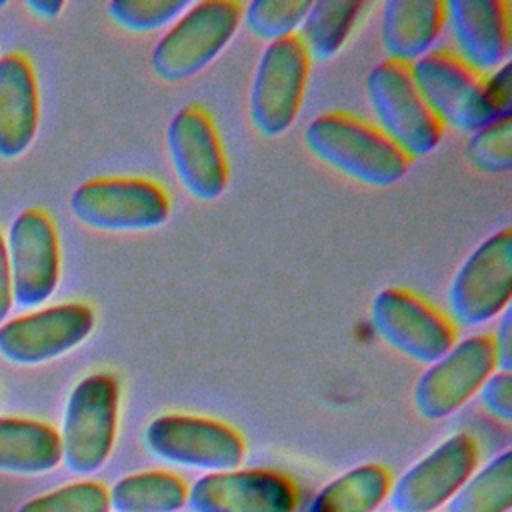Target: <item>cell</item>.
<instances>
[{
    "label": "cell",
    "mask_w": 512,
    "mask_h": 512,
    "mask_svg": "<svg viewBox=\"0 0 512 512\" xmlns=\"http://www.w3.org/2000/svg\"><path fill=\"white\" fill-rule=\"evenodd\" d=\"M6 254L14 304H46L60 282V244L52 218L40 208L22 210L10 224Z\"/></svg>",
    "instance_id": "14"
},
{
    "label": "cell",
    "mask_w": 512,
    "mask_h": 512,
    "mask_svg": "<svg viewBox=\"0 0 512 512\" xmlns=\"http://www.w3.org/2000/svg\"><path fill=\"white\" fill-rule=\"evenodd\" d=\"M366 98L378 130L408 158L432 154L442 140V124L420 96L408 64L378 62L366 76Z\"/></svg>",
    "instance_id": "5"
},
{
    "label": "cell",
    "mask_w": 512,
    "mask_h": 512,
    "mask_svg": "<svg viewBox=\"0 0 512 512\" xmlns=\"http://www.w3.org/2000/svg\"><path fill=\"white\" fill-rule=\"evenodd\" d=\"M94 326L96 314L84 302L44 306L0 324V356L18 366H38L78 348Z\"/></svg>",
    "instance_id": "12"
},
{
    "label": "cell",
    "mask_w": 512,
    "mask_h": 512,
    "mask_svg": "<svg viewBox=\"0 0 512 512\" xmlns=\"http://www.w3.org/2000/svg\"><path fill=\"white\" fill-rule=\"evenodd\" d=\"M412 80L436 116L456 132L472 134L486 126L492 116L484 98V76L464 64L454 52L438 48L410 64Z\"/></svg>",
    "instance_id": "10"
},
{
    "label": "cell",
    "mask_w": 512,
    "mask_h": 512,
    "mask_svg": "<svg viewBox=\"0 0 512 512\" xmlns=\"http://www.w3.org/2000/svg\"><path fill=\"white\" fill-rule=\"evenodd\" d=\"M240 22L242 4L234 0L192 2L154 44L152 72L168 84L200 74L228 48Z\"/></svg>",
    "instance_id": "2"
},
{
    "label": "cell",
    "mask_w": 512,
    "mask_h": 512,
    "mask_svg": "<svg viewBox=\"0 0 512 512\" xmlns=\"http://www.w3.org/2000/svg\"><path fill=\"white\" fill-rule=\"evenodd\" d=\"M390 474L378 464H358L322 486L306 512H374L388 496Z\"/></svg>",
    "instance_id": "22"
},
{
    "label": "cell",
    "mask_w": 512,
    "mask_h": 512,
    "mask_svg": "<svg viewBox=\"0 0 512 512\" xmlns=\"http://www.w3.org/2000/svg\"><path fill=\"white\" fill-rule=\"evenodd\" d=\"M60 460V436L52 426L28 418H0V472L44 474Z\"/></svg>",
    "instance_id": "20"
},
{
    "label": "cell",
    "mask_w": 512,
    "mask_h": 512,
    "mask_svg": "<svg viewBox=\"0 0 512 512\" xmlns=\"http://www.w3.org/2000/svg\"><path fill=\"white\" fill-rule=\"evenodd\" d=\"M148 452L174 466L212 472L236 470L244 460V440L228 424L192 414H162L144 428Z\"/></svg>",
    "instance_id": "8"
},
{
    "label": "cell",
    "mask_w": 512,
    "mask_h": 512,
    "mask_svg": "<svg viewBox=\"0 0 512 512\" xmlns=\"http://www.w3.org/2000/svg\"><path fill=\"white\" fill-rule=\"evenodd\" d=\"M512 298V230L486 236L458 266L448 286L450 320L478 328L496 320Z\"/></svg>",
    "instance_id": "6"
},
{
    "label": "cell",
    "mask_w": 512,
    "mask_h": 512,
    "mask_svg": "<svg viewBox=\"0 0 512 512\" xmlns=\"http://www.w3.org/2000/svg\"><path fill=\"white\" fill-rule=\"evenodd\" d=\"M480 406L500 422H512V374L494 370L476 392Z\"/></svg>",
    "instance_id": "29"
},
{
    "label": "cell",
    "mask_w": 512,
    "mask_h": 512,
    "mask_svg": "<svg viewBox=\"0 0 512 512\" xmlns=\"http://www.w3.org/2000/svg\"><path fill=\"white\" fill-rule=\"evenodd\" d=\"M166 150L182 188L200 202L224 196L230 180L228 160L212 116L198 104L174 112L166 128Z\"/></svg>",
    "instance_id": "11"
},
{
    "label": "cell",
    "mask_w": 512,
    "mask_h": 512,
    "mask_svg": "<svg viewBox=\"0 0 512 512\" xmlns=\"http://www.w3.org/2000/svg\"><path fill=\"white\" fill-rule=\"evenodd\" d=\"M512 506V452L484 464L446 502V512H508Z\"/></svg>",
    "instance_id": "24"
},
{
    "label": "cell",
    "mask_w": 512,
    "mask_h": 512,
    "mask_svg": "<svg viewBox=\"0 0 512 512\" xmlns=\"http://www.w3.org/2000/svg\"><path fill=\"white\" fill-rule=\"evenodd\" d=\"M496 370L492 334H472L428 364L418 378L412 398L426 420H444L460 410Z\"/></svg>",
    "instance_id": "13"
},
{
    "label": "cell",
    "mask_w": 512,
    "mask_h": 512,
    "mask_svg": "<svg viewBox=\"0 0 512 512\" xmlns=\"http://www.w3.org/2000/svg\"><path fill=\"white\" fill-rule=\"evenodd\" d=\"M72 216L100 232H150L170 218L166 190L142 176H102L76 186Z\"/></svg>",
    "instance_id": "4"
},
{
    "label": "cell",
    "mask_w": 512,
    "mask_h": 512,
    "mask_svg": "<svg viewBox=\"0 0 512 512\" xmlns=\"http://www.w3.org/2000/svg\"><path fill=\"white\" fill-rule=\"evenodd\" d=\"M370 322L380 340L422 364H432L456 342L454 322L408 288L380 290L370 304Z\"/></svg>",
    "instance_id": "9"
},
{
    "label": "cell",
    "mask_w": 512,
    "mask_h": 512,
    "mask_svg": "<svg viewBox=\"0 0 512 512\" xmlns=\"http://www.w3.org/2000/svg\"><path fill=\"white\" fill-rule=\"evenodd\" d=\"M120 384L108 372L84 376L70 392L60 430V452L66 468L86 476L100 470L116 440Z\"/></svg>",
    "instance_id": "3"
},
{
    "label": "cell",
    "mask_w": 512,
    "mask_h": 512,
    "mask_svg": "<svg viewBox=\"0 0 512 512\" xmlns=\"http://www.w3.org/2000/svg\"><path fill=\"white\" fill-rule=\"evenodd\" d=\"M310 62L298 36L266 44L248 92V116L258 134L276 138L292 128L304 100Z\"/></svg>",
    "instance_id": "7"
},
{
    "label": "cell",
    "mask_w": 512,
    "mask_h": 512,
    "mask_svg": "<svg viewBox=\"0 0 512 512\" xmlns=\"http://www.w3.org/2000/svg\"><path fill=\"white\" fill-rule=\"evenodd\" d=\"M364 8L366 2L358 0L310 2V8L296 34L310 60L324 62L334 58L344 48Z\"/></svg>",
    "instance_id": "21"
},
{
    "label": "cell",
    "mask_w": 512,
    "mask_h": 512,
    "mask_svg": "<svg viewBox=\"0 0 512 512\" xmlns=\"http://www.w3.org/2000/svg\"><path fill=\"white\" fill-rule=\"evenodd\" d=\"M308 8V0H252L242 6V22L252 36L270 44L296 36Z\"/></svg>",
    "instance_id": "25"
},
{
    "label": "cell",
    "mask_w": 512,
    "mask_h": 512,
    "mask_svg": "<svg viewBox=\"0 0 512 512\" xmlns=\"http://www.w3.org/2000/svg\"><path fill=\"white\" fill-rule=\"evenodd\" d=\"M304 144L322 164L374 188L398 184L410 168V158L390 138L344 110L316 116L304 130Z\"/></svg>",
    "instance_id": "1"
},
{
    "label": "cell",
    "mask_w": 512,
    "mask_h": 512,
    "mask_svg": "<svg viewBox=\"0 0 512 512\" xmlns=\"http://www.w3.org/2000/svg\"><path fill=\"white\" fill-rule=\"evenodd\" d=\"M184 482L164 470L138 472L120 478L108 492L114 512H176L186 504Z\"/></svg>",
    "instance_id": "23"
},
{
    "label": "cell",
    "mask_w": 512,
    "mask_h": 512,
    "mask_svg": "<svg viewBox=\"0 0 512 512\" xmlns=\"http://www.w3.org/2000/svg\"><path fill=\"white\" fill-rule=\"evenodd\" d=\"M446 24L442 0H388L380 16V42L388 60L414 64L434 50Z\"/></svg>",
    "instance_id": "19"
},
{
    "label": "cell",
    "mask_w": 512,
    "mask_h": 512,
    "mask_svg": "<svg viewBox=\"0 0 512 512\" xmlns=\"http://www.w3.org/2000/svg\"><path fill=\"white\" fill-rule=\"evenodd\" d=\"M6 6V0H0V8H4Z\"/></svg>",
    "instance_id": "34"
},
{
    "label": "cell",
    "mask_w": 512,
    "mask_h": 512,
    "mask_svg": "<svg viewBox=\"0 0 512 512\" xmlns=\"http://www.w3.org/2000/svg\"><path fill=\"white\" fill-rule=\"evenodd\" d=\"M494 354H496V370H512V310L506 308L498 316L496 332L492 334Z\"/></svg>",
    "instance_id": "31"
},
{
    "label": "cell",
    "mask_w": 512,
    "mask_h": 512,
    "mask_svg": "<svg viewBox=\"0 0 512 512\" xmlns=\"http://www.w3.org/2000/svg\"><path fill=\"white\" fill-rule=\"evenodd\" d=\"M26 8H28L34 16L52 20V18H56V16L62 12L64 2H62V0H26Z\"/></svg>",
    "instance_id": "33"
},
{
    "label": "cell",
    "mask_w": 512,
    "mask_h": 512,
    "mask_svg": "<svg viewBox=\"0 0 512 512\" xmlns=\"http://www.w3.org/2000/svg\"><path fill=\"white\" fill-rule=\"evenodd\" d=\"M484 98L494 118L512 116V64L510 60L498 70L484 76Z\"/></svg>",
    "instance_id": "30"
},
{
    "label": "cell",
    "mask_w": 512,
    "mask_h": 512,
    "mask_svg": "<svg viewBox=\"0 0 512 512\" xmlns=\"http://www.w3.org/2000/svg\"><path fill=\"white\" fill-rule=\"evenodd\" d=\"M446 22L456 56L478 74L498 70L510 58L512 24L506 0H448Z\"/></svg>",
    "instance_id": "17"
},
{
    "label": "cell",
    "mask_w": 512,
    "mask_h": 512,
    "mask_svg": "<svg viewBox=\"0 0 512 512\" xmlns=\"http://www.w3.org/2000/svg\"><path fill=\"white\" fill-rule=\"evenodd\" d=\"M108 492L96 482H76L28 500L18 512H108Z\"/></svg>",
    "instance_id": "28"
},
{
    "label": "cell",
    "mask_w": 512,
    "mask_h": 512,
    "mask_svg": "<svg viewBox=\"0 0 512 512\" xmlns=\"http://www.w3.org/2000/svg\"><path fill=\"white\" fill-rule=\"evenodd\" d=\"M40 120L36 76L24 54L0 58V158L14 160L34 142Z\"/></svg>",
    "instance_id": "18"
},
{
    "label": "cell",
    "mask_w": 512,
    "mask_h": 512,
    "mask_svg": "<svg viewBox=\"0 0 512 512\" xmlns=\"http://www.w3.org/2000/svg\"><path fill=\"white\" fill-rule=\"evenodd\" d=\"M478 462V444L458 432L416 460L398 480L390 482L388 504L394 512H434L468 480Z\"/></svg>",
    "instance_id": "15"
},
{
    "label": "cell",
    "mask_w": 512,
    "mask_h": 512,
    "mask_svg": "<svg viewBox=\"0 0 512 512\" xmlns=\"http://www.w3.org/2000/svg\"><path fill=\"white\" fill-rule=\"evenodd\" d=\"M292 482L270 470H226L200 476L186 492L190 512H294Z\"/></svg>",
    "instance_id": "16"
},
{
    "label": "cell",
    "mask_w": 512,
    "mask_h": 512,
    "mask_svg": "<svg viewBox=\"0 0 512 512\" xmlns=\"http://www.w3.org/2000/svg\"><path fill=\"white\" fill-rule=\"evenodd\" d=\"M190 4L188 0H112L106 4V14L126 32L148 34L172 26Z\"/></svg>",
    "instance_id": "26"
},
{
    "label": "cell",
    "mask_w": 512,
    "mask_h": 512,
    "mask_svg": "<svg viewBox=\"0 0 512 512\" xmlns=\"http://www.w3.org/2000/svg\"><path fill=\"white\" fill-rule=\"evenodd\" d=\"M466 158L480 172L508 174L512 168V116L492 120L472 132Z\"/></svg>",
    "instance_id": "27"
},
{
    "label": "cell",
    "mask_w": 512,
    "mask_h": 512,
    "mask_svg": "<svg viewBox=\"0 0 512 512\" xmlns=\"http://www.w3.org/2000/svg\"><path fill=\"white\" fill-rule=\"evenodd\" d=\"M12 306H14V298H12V280H10V268H8L6 240L0 234V324L6 322Z\"/></svg>",
    "instance_id": "32"
}]
</instances>
